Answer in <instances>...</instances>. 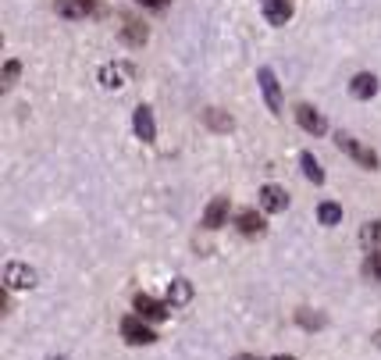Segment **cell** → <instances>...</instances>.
I'll use <instances>...</instances> for the list:
<instances>
[{"label":"cell","instance_id":"cell-17","mask_svg":"<svg viewBox=\"0 0 381 360\" xmlns=\"http://www.w3.org/2000/svg\"><path fill=\"white\" fill-rule=\"evenodd\" d=\"M300 168H303L307 182H313V186H321V182H325V168H321V161H317L310 150H303V154H300Z\"/></svg>","mask_w":381,"mask_h":360},{"label":"cell","instance_id":"cell-10","mask_svg":"<svg viewBox=\"0 0 381 360\" xmlns=\"http://www.w3.org/2000/svg\"><path fill=\"white\" fill-rule=\"evenodd\" d=\"M132 129L143 143H154L157 139V121H154V108L150 103H139V108L132 111Z\"/></svg>","mask_w":381,"mask_h":360},{"label":"cell","instance_id":"cell-20","mask_svg":"<svg viewBox=\"0 0 381 360\" xmlns=\"http://www.w3.org/2000/svg\"><path fill=\"white\" fill-rule=\"evenodd\" d=\"M360 243L367 246V253L381 250V221H367L364 228H360Z\"/></svg>","mask_w":381,"mask_h":360},{"label":"cell","instance_id":"cell-1","mask_svg":"<svg viewBox=\"0 0 381 360\" xmlns=\"http://www.w3.org/2000/svg\"><path fill=\"white\" fill-rule=\"evenodd\" d=\"M335 146H338L346 157H353L360 168H367V172H378V168H381V157L371 150L367 143H360V139L349 136V132H338V136H335Z\"/></svg>","mask_w":381,"mask_h":360},{"label":"cell","instance_id":"cell-23","mask_svg":"<svg viewBox=\"0 0 381 360\" xmlns=\"http://www.w3.org/2000/svg\"><path fill=\"white\" fill-rule=\"evenodd\" d=\"M296 321H300L303 328H325V317H321V314H310L307 307L296 310Z\"/></svg>","mask_w":381,"mask_h":360},{"label":"cell","instance_id":"cell-16","mask_svg":"<svg viewBox=\"0 0 381 360\" xmlns=\"http://www.w3.org/2000/svg\"><path fill=\"white\" fill-rule=\"evenodd\" d=\"M121 39L129 47H143L146 39H150V29H146L143 22H136V18H125V26H121Z\"/></svg>","mask_w":381,"mask_h":360},{"label":"cell","instance_id":"cell-15","mask_svg":"<svg viewBox=\"0 0 381 360\" xmlns=\"http://www.w3.org/2000/svg\"><path fill=\"white\" fill-rule=\"evenodd\" d=\"M189 300H193V282L189 279H175L172 286H167V307H185Z\"/></svg>","mask_w":381,"mask_h":360},{"label":"cell","instance_id":"cell-13","mask_svg":"<svg viewBox=\"0 0 381 360\" xmlns=\"http://www.w3.org/2000/svg\"><path fill=\"white\" fill-rule=\"evenodd\" d=\"M260 11L271 26H285L292 18V0H260Z\"/></svg>","mask_w":381,"mask_h":360},{"label":"cell","instance_id":"cell-5","mask_svg":"<svg viewBox=\"0 0 381 360\" xmlns=\"http://www.w3.org/2000/svg\"><path fill=\"white\" fill-rule=\"evenodd\" d=\"M136 314L143 317V321H164L167 314H172V307H167V300H154L150 292H139L136 300H132Z\"/></svg>","mask_w":381,"mask_h":360},{"label":"cell","instance_id":"cell-27","mask_svg":"<svg viewBox=\"0 0 381 360\" xmlns=\"http://www.w3.org/2000/svg\"><path fill=\"white\" fill-rule=\"evenodd\" d=\"M47 360H72V357H47Z\"/></svg>","mask_w":381,"mask_h":360},{"label":"cell","instance_id":"cell-6","mask_svg":"<svg viewBox=\"0 0 381 360\" xmlns=\"http://www.w3.org/2000/svg\"><path fill=\"white\" fill-rule=\"evenodd\" d=\"M257 82H260V93L267 100V111L271 114H282V86H278V75L271 68H260L257 72Z\"/></svg>","mask_w":381,"mask_h":360},{"label":"cell","instance_id":"cell-3","mask_svg":"<svg viewBox=\"0 0 381 360\" xmlns=\"http://www.w3.org/2000/svg\"><path fill=\"white\" fill-rule=\"evenodd\" d=\"M129 79H136V65H129V61H114V65L100 68L103 90H121V86H129Z\"/></svg>","mask_w":381,"mask_h":360},{"label":"cell","instance_id":"cell-18","mask_svg":"<svg viewBox=\"0 0 381 360\" xmlns=\"http://www.w3.org/2000/svg\"><path fill=\"white\" fill-rule=\"evenodd\" d=\"M317 221H321L325 228H335V225H342V207H338L335 200H325L321 207H317Z\"/></svg>","mask_w":381,"mask_h":360},{"label":"cell","instance_id":"cell-14","mask_svg":"<svg viewBox=\"0 0 381 360\" xmlns=\"http://www.w3.org/2000/svg\"><path fill=\"white\" fill-rule=\"evenodd\" d=\"M349 93H353L356 100H371V97L378 93V75H374V72H360V75H353Z\"/></svg>","mask_w":381,"mask_h":360},{"label":"cell","instance_id":"cell-11","mask_svg":"<svg viewBox=\"0 0 381 360\" xmlns=\"http://www.w3.org/2000/svg\"><path fill=\"white\" fill-rule=\"evenodd\" d=\"M236 228L243 232L246 239H253V236H264V232H267V221L253 207H246V210H239V214H236Z\"/></svg>","mask_w":381,"mask_h":360},{"label":"cell","instance_id":"cell-7","mask_svg":"<svg viewBox=\"0 0 381 360\" xmlns=\"http://www.w3.org/2000/svg\"><path fill=\"white\" fill-rule=\"evenodd\" d=\"M257 200H260V210H264V214H282V210L289 207V193H285L282 186H274V182L260 186Z\"/></svg>","mask_w":381,"mask_h":360},{"label":"cell","instance_id":"cell-9","mask_svg":"<svg viewBox=\"0 0 381 360\" xmlns=\"http://www.w3.org/2000/svg\"><path fill=\"white\" fill-rule=\"evenodd\" d=\"M36 286V271L22 261H11L4 268V289H32Z\"/></svg>","mask_w":381,"mask_h":360},{"label":"cell","instance_id":"cell-12","mask_svg":"<svg viewBox=\"0 0 381 360\" xmlns=\"http://www.w3.org/2000/svg\"><path fill=\"white\" fill-rule=\"evenodd\" d=\"M228 210H231V203H228V197H214L207 203V210H203V228H221V225H228Z\"/></svg>","mask_w":381,"mask_h":360},{"label":"cell","instance_id":"cell-22","mask_svg":"<svg viewBox=\"0 0 381 360\" xmlns=\"http://www.w3.org/2000/svg\"><path fill=\"white\" fill-rule=\"evenodd\" d=\"M364 274L371 282H381V250H371L364 257Z\"/></svg>","mask_w":381,"mask_h":360},{"label":"cell","instance_id":"cell-21","mask_svg":"<svg viewBox=\"0 0 381 360\" xmlns=\"http://www.w3.org/2000/svg\"><path fill=\"white\" fill-rule=\"evenodd\" d=\"M18 75H22V61H18V57L4 61V72H0V86H4V90H11L14 82H18Z\"/></svg>","mask_w":381,"mask_h":360},{"label":"cell","instance_id":"cell-4","mask_svg":"<svg viewBox=\"0 0 381 360\" xmlns=\"http://www.w3.org/2000/svg\"><path fill=\"white\" fill-rule=\"evenodd\" d=\"M54 11L68 22H82V18H93L100 11V0H57Z\"/></svg>","mask_w":381,"mask_h":360},{"label":"cell","instance_id":"cell-2","mask_svg":"<svg viewBox=\"0 0 381 360\" xmlns=\"http://www.w3.org/2000/svg\"><path fill=\"white\" fill-rule=\"evenodd\" d=\"M121 339L129 346H154L157 332L150 328V321H143L139 314H129V317H121Z\"/></svg>","mask_w":381,"mask_h":360},{"label":"cell","instance_id":"cell-26","mask_svg":"<svg viewBox=\"0 0 381 360\" xmlns=\"http://www.w3.org/2000/svg\"><path fill=\"white\" fill-rule=\"evenodd\" d=\"M271 360H296V357H289V353H278V357H271Z\"/></svg>","mask_w":381,"mask_h":360},{"label":"cell","instance_id":"cell-8","mask_svg":"<svg viewBox=\"0 0 381 360\" xmlns=\"http://www.w3.org/2000/svg\"><path fill=\"white\" fill-rule=\"evenodd\" d=\"M296 121H300V129L310 132V136H325L328 132L325 114L317 111V108H310V103H296Z\"/></svg>","mask_w":381,"mask_h":360},{"label":"cell","instance_id":"cell-24","mask_svg":"<svg viewBox=\"0 0 381 360\" xmlns=\"http://www.w3.org/2000/svg\"><path fill=\"white\" fill-rule=\"evenodd\" d=\"M136 4H139V8H150V11H164L172 0H136Z\"/></svg>","mask_w":381,"mask_h":360},{"label":"cell","instance_id":"cell-19","mask_svg":"<svg viewBox=\"0 0 381 360\" xmlns=\"http://www.w3.org/2000/svg\"><path fill=\"white\" fill-rule=\"evenodd\" d=\"M203 121H207L214 132H231V129H236V121H231V114H225V111H218V108L203 111Z\"/></svg>","mask_w":381,"mask_h":360},{"label":"cell","instance_id":"cell-25","mask_svg":"<svg viewBox=\"0 0 381 360\" xmlns=\"http://www.w3.org/2000/svg\"><path fill=\"white\" fill-rule=\"evenodd\" d=\"M236 360H260V357H253V353H239Z\"/></svg>","mask_w":381,"mask_h":360}]
</instances>
